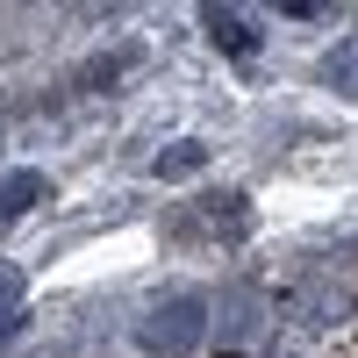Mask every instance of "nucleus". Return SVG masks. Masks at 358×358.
<instances>
[{"label":"nucleus","instance_id":"f257e3e1","mask_svg":"<svg viewBox=\"0 0 358 358\" xmlns=\"http://www.w3.org/2000/svg\"><path fill=\"white\" fill-rule=\"evenodd\" d=\"M201 330H208V301L179 294V301H165V308H151V315L136 322V344L151 351V358H187L201 344Z\"/></svg>","mask_w":358,"mask_h":358},{"label":"nucleus","instance_id":"f03ea898","mask_svg":"<svg viewBox=\"0 0 358 358\" xmlns=\"http://www.w3.org/2000/svg\"><path fill=\"white\" fill-rule=\"evenodd\" d=\"M36 201H43V172H8V179H0V229L22 222Z\"/></svg>","mask_w":358,"mask_h":358},{"label":"nucleus","instance_id":"7ed1b4c3","mask_svg":"<svg viewBox=\"0 0 358 358\" xmlns=\"http://www.w3.org/2000/svg\"><path fill=\"white\" fill-rule=\"evenodd\" d=\"M201 165H208V143L179 136V143H165V151H158V165H151V172H158V179H194Z\"/></svg>","mask_w":358,"mask_h":358},{"label":"nucleus","instance_id":"20e7f679","mask_svg":"<svg viewBox=\"0 0 358 358\" xmlns=\"http://www.w3.org/2000/svg\"><path fill=\"white\" fill-rule=\"evenodd\" d=\"M201 22H208V36H215V43H222L229 57H251V50H258V36H251V29H244V22H236L229 8H208Z\"/></svg>","mask_w":358,"mask_h":358},{"label":"nucleus","instance_id":"39448f33","mask_svg":"<svg viewBox=\"0 0 358 358\" xmlns=\"http://www.w3.org/2000/svg\"><path fill=\"white\" fill-rule=\"evenodd\" d=\"M322 79H330L337 94H351V101H358V43H344V50H330V65H322Z\"/></svg>","mask_w":358,"mask_h":358},{"label":"nucleus","instance_id":"423d86ee","mask_svg":"<svg viewBox=\"0 0 358 358\" xmlns=\"http://www.w3.org/2000/svg\"><path fill=\"white\" fill-rule=\"evenodd\" d=\"M15 322H22V273L0 265V337H15Z\"/></svg>","mask_w":358,"mask_h":358}]
</instances>
